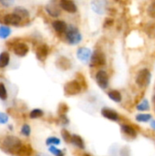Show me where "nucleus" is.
I'll use <instances>...</instances> for the list:
<instances>
[{
	"instance_id": "ddd939ff",
	"label": "nucleus",
	"mask_w": 155,
	"mask_h": 156,
	"mask_svg": "<svg viewBox=\"0 0 155 156\" xmlns=\"http://www.w3.org/2000/svg\"><path fill=\"white\" fill-rule=\"evenodd\" d=\"M37 58L40 60V61H44L46 59V58L48 55V47L46 44H42L40 45L37 48Z\"/></svg>"
},
{
	"instance_id": "1a4fd4ad",
	"label": "nucleus",
	"mask_w": 155,
	"mask_h": 156,
	"mask_svg": "<svg viewBox=\"0 0 155 156\" xmlns=\"http://www.w3.org/2000/svg\"><path fill=\"white\" fill-rule=\"evenodd\" d=\"M58 5L68 13H76L77 10H78V7H77L76 4L73 1H70V0H61L59 2Z\"/></svg>"
},
{
	"instance_id": "f704fd0d",
	"label": "nucleus",
	"mask_w": 155,
	"mask_h": 156,
	"mask_svg": "<svg viewBox=\"0 0 155 156\" xmlns=\"http://www.w3.org/2000/svg\"><path fill=\"white\" fill-rule=\"evenodd\" d=\"M151 126H152L153 129H155V121H152V122H151Z\"/></svg>"
},
{
	"instance_id": "2f4dec72",
	"label": "nucleus",
	"mask_w": 155,
	"mask_h": 156,
	"mask_svg": "<svg viewBox=\"0 0 155 156\" xmlns=\"http://www.w3.org/2000/svg\"><path fill=\"white\" fill-rule=\"evenodd\" d=\"M8 122V116L5 112H0V124H5Z\"/></svg>"
},
{
	"instance_id": "5701e85b",
	"label": "nucleus",
	"mask_w": 155,
	"mask_h": 156,
	"mask_svg": "<svg viewBox=\"0 0 155 156\" xmlns=\"http://www.w3.org/2000/svg\"><path fill=\"white\" fill-rule=\"evenodd\" d=\"M44 115V112L40 109H34L31 111L30 114H29V117L30 119H37V118H40Z\"/></svg>"
},
{
	"instance_id": "e433bc0d",
	"label": "nucleus",
	"mask_w": 155,
	"mask_h": 156,
	"mask_svg": "<svg viewBox=\"0 0 155 156\" xmlns=\"http://www.w3.org/2000/svg\"><path fill=\"white\" fill-rule=\"evenodd\" d=\"M153 102H154V104H155V95H154V97H153Z\"/></svg>"
},
{
	"instance_id": "bb28decb",
	"label": "nucleus",
	"mask_w": 155,
	"mask_h": 156,
	"mask_svg": "<svg viewBox=\"0 0 155 156\" xmlns=\"http://www.w3.org/2000/svg\"><path fill=\"white\" fill-rule=\"evenodd\" d=\"M147 14L150 17L155 19V1L151 3V5L147 8Z\"/></svg>"
},
{
	"instance_id": "20e7f679",
	"label": "nucleus",
	"mask_w": 155,
	"mask_h": 156,
	"mask_svg": "<svg viewBox=\"0 0 155 156\" xmlns=\"http://www.w3.org/2000/svg\"><path fill=\"white\" fill-rule=\"evenodd\" d=\"M106 64L105 54L100 50H95L90 57V67H101Z\"/></svg>"
},
{
	"instance_id": "72a5a7b5",
	"label": "nucleus",
	"mask_w": 155,
	"mask_h": 156,
	"mask_svg": "<svg viewBox=\"0 0 155 156\" xmlns=\"http://www.w3.org/2000/svg\"><path fill=\"white\" fill-rule=\"evenodd\" d=\"M113 24V20L111 18H106L105 19V23H104V27H108Z\"/></svg>"
},
{
	"instance_id": "6ab92c4d",
	"label": "nucleus",
	"mask_w": 155,
	"mask_h": 156,
	"mask_svg": "<svg viewBox=\"0 0 155 156\" xmlns=\"http://www.w3.org/2000/svg\"><path fill=\"white\" fill-rule=\"evenodd\" d=\"M14 14H16V16H18L21 19L26 18V17H28V16H29L28 11L26 8L22 7V6H16L14 9Z\"/></svg>"
},
{
	"instance_id": "dca6fc26",
	"label": "nucleus",
	"mask_w": 155,
	"mask_h": 156,
	"mask_svg": "<svg viewBox=\"0 0 155 156\" xmlns=\"http://www.w3.org/2000/svg\"><path fill=\"white\" fill-rule=\"evenodd\" d=\"M70 143L73 145H75L78 148H79V149H84L85 148V144H84L83 139L79 135H78V134L71 135V141H70Z\"/></svg>"
},
{
	"instance_id": "2eb2a0df",
	"label": "nucleus",
	"mask_w": 155,
	"mask_h": 156,
	"mask_svg": "<svg viewBox=\"0 0 155 156\" xmlns=\"http://www.w3.org/2000/svg\"><path fill=\"white\" fill-rule=\"evenodd\" d=\"M121 129H122V131L126 135H128V136L131 137V138H135V137L137 136V132H136V130H135L133 127H132L131 125L122 124V125L121 126Z\"/></svg>"
},
{
	"instance_id": "f3484780",
	"label": "nucleus",
	"mask_w": 155,
	"mask_h": 156,
	"mask_svg": "<svg viewBox=\"0 0 155 156\" xmlns=\"http://www.w3.org/2000/svg\"><path fill=\"white\" fill-rule=\"evenodd\" d=\"M57 65L61 69H69L70 68V66H71V63H70V61H69V59L68 58L60 57L57 60Z\"/></svg>"
},
{
	"instance_id": "f03ea898",
	"label": "nucleus",
	"mask_w": 155,
	"mask_h": 156,
	"mask_svg": "<svg viewBox=\"0 0 155 156\" xmlns=\"http://www.w3.org/2000/svg\"><path fill=\"white\" fill-rule=\"evenodd\" d=\"M65 33H66V39L70 45H77L82 39V36L79 33V29L73 25L68 26V28Z\"/></svg>"
},
{
	"instance_id": "c756f323",
	"label": "nucleus",
	"mask_w": 155,
	"mask_h": 156,
	"mask_svg": "<svg viewBox=\"0 0 155 156\" xmlns=\"http://www.w3.org/2000/svg\"><path fill=\"white\" fill-rule=\"evenodd\" d=\"M21 133L26 136V137H28L31 133V128L28 124H24L22 127H21Z\"/></svg>"
},
{
	"instance_id": "473e14b6",
	"label": "nucleus",
	"mask_w": 155,
	"mask_h": 156,
	"mask_svg": "<svg viewBox=\"0 0 155 156\" xmlns=\"http://www.w3.org/2000/svg\"><path fill=\"white\" fill-rule=\"evenodd\" d=\"M0 4L7 7V6L11 5H13L14 2H13V1H0Z\"/></svg>"
},
{
	"instance_id": "4be33fe9",
	"label": "nucleus",
	"mask_w": 155,
	"mask_h": 156,
	"mask_svg": "<svg viewBox=\"0 0 155 156\" xmlns=\"http://www.w3.org/2000/svg\"><path fill=\"white\" fill-rule=\"evenodd\" d=\"M11 34V29L6 27V26H1L0 27V38H6L10 36Z\"/></svg>"
},
{
	"instance_id": "f257e3e1",
	"label": "nucleus",
	"mask_w": 155,
	"mask_h": 156,
	"mask_svg": "<svg viewBox=\"0 0 155 156\" xmlns=\"http://www.w3.org/2000/svg\"><path fill=\"white\" fill-rule=\"evenodd\" d=\"M21 146H22V143L17 137L9 135L5 138L2 144V149L6 154H17Z\"/></svg>"
},
{
	"instance_id": "7ed1b4c3",
	"label": "nucleus",
	"mask_w": 155,
	"mask_h": 156,
	"mask_svg": "<svg viewBox=\"0 0 155 156\" xmlns=\"http://www.w3.org/2000/svg\"><path fill=\"white\" fill-rule=\"evenodd\" d=\"M151 77H152V75H151L150 70L148 69H143L138 72L135 81L139 87L144 88L149 85V83L151 81Z\"/></svg>"
},
{
	"instance_id": "412c9836",
	"label": "nucleus",
	"mask_w": 155,
	"mask_h": 156,
	"mask_svg": "<svg viewBox=\"0 0 155 156\" xmlns=\"http://www.w3.org/2000/svg\"><path fill=\"white\" fill-rule=\"evenodd\" d=\"M32 154V148L30 145H22L17 153L20 156H28Z\"/></svg>"
},
{
	"instance_id": "0eeeda50",
	"label": "nucleus",
	"mask_w": 155,
	"mask_h": 156,
	"mask_svg": "<svg viewBox=\"0 0 155 156\" xmlns=\"http://www.w3.org/2000/svg\"><path fill=\"white\" fill-rule=\"evenodd\" d=\"M91 50L88 48H85V47H82V48H79L77 51V58L82 61V62H89L90 59V57H91Z\"/></svg>"
},
{
	"instance_id": "a211bd4d",
	"label": "nucleus",
	"mask_w": 155,
	"mask_h": 156,
	"mask_svg": "<svg viewBox=\"0 0 155 156\" xmlns=\"http://www.w3.org/2000/svg\"><path fill=\"white\" fill-rule=\"evenodd\" d=\"M10 61V55L8 52L4 51L0 54V69L5 68Z\"/></svg>"
},
{
	"instance_id": "9b49d317",
	"label": "nucleus",
	"mask_w": 155,
	"mask_h": 156,
	"mask_svg": "<svg viewBox=\"0 0 155 156\" xmlns=\"http://www.w3.org/2000/svg\"><path fill=\"white\" fill-rule=\"evenodd\" d=\"M21 21L22 19L16 16V14L14 13H11V14H7L4 16V22L6 24V25H10V26H19L21 24Z\"/></svg>"
},
{
	"instance_id": "aec40b11",
	"label": "nucleus",
	"mask_w": 155,
	"mask_h": 156,
	"mask_svg": "<svg viewBox=\"0 0 155 156\" xmlns=\"http://www.w3.org/2000/svg\"><path fill=\"white\" fill-rule=\"evenodd\" d=\"M108 96L111 101H113L115 102H121L122 101V94L119 90H112L109 91Z\"/></svg>"
},
{
	"instance_id": "423d86ee",
	"label": "nucleus",
	"mask_w": 155,
	"mask_h": 156,
	"mask_svg": "<svg viewBox=\"0 0 155 156\" xmlns=\"http://www.w3.org/2000/svg\"><path fill=\"white\" fill-rule=\"evenodd\" d=\"M96 81L100 88L105 90L109 86V76L106 71L100 70L96 74Z\"/></svg>"
},
{
	"instance_id": "a878e982",
	"label": "nucleus",
	"mask_w": 155,
	"mask_h": 156,
	"mask_svg": "<svg viewBox=\"0 0 155 156\" xmlns=\"http://www.w3.org/2000/svg\"><path fill=\"white\" fill-rule=\"evenodd\" d=\"M0 99L2 101H5L7 99V91L5 86L2 82H0Z\"/></svg>"
},
{
	"instance_id": "7c9ffc66",
	"label": "nucleus",
	"mask_w": 155,
	"mask_h": 156,
	"mask_svg": "<svg viewBox=\"0 0 155 156\" xmlns=\"http://www.w3.org/2000/svg\"><path fill=\"white\" fill-rule=\"evenodd\" d=\"M61 136H62V138L64 139V141L66 143H70V141H71V134L67 130H62Z\"/></svg>"
},
{
	"instance_id": "4468645a",
	"label": "nucleus",
	"mask_w": 155,
	"mask_h": 156,
	"mask_svg": "<svg viewBox=\"0 0 155 156\" xmlns=\"http://www.w3.org/2000/svg\"><path fill=\"white\" fill-rule=\"evenodd\" d=\"M52 27L55 29V31L59 33V34L65 33L67 28H68V25L63 20H56V21H54L52 23Z\"/></svg>"
},
{
	"instance_id": "9d476101",
	"label": "nucleus",
	"mask_w": 155,
	"mask_h": 156,
	"mask_svg": "<svg viewBox=\"0 0 155 156\" xmlns=\"http://www.w3.org/2000/svg\"><path fill=\"white\" fill-rule=\"evenodd\" d=\"M101 115L110 120V121H112V122H118L119 119H120V116L119 114L113 111L112 109H109V108H102L101 109Z\"/></svg>"
},
{
	"instance_id": "cd10ccee",
	"label": "nucleus",
	"mask_w": 155,
	"mask_h": 156,
	"mask_svg": "<svg viewBox=\"0 0 155 156\" xmlns=\"http://www.w3.org/2000/svg\"><path fill=\"white\" fill-rule=\"evenodd\" d=\"M48 151H49L53 155L64 156V153H63V151H61V150L58 149V148H57V147H55V146H49V147H48Z\"/></svg>"
},
{
	"instance_id": "39448f33",
	"label": "nucleus",
	"mask_w": 155,
	"mask_h": 156,
	"mask_svg": "<svg viewBox=\"0 0 155 156\" xmlns=\"http://www.w3.org/2000/svg\"><path fill=\"white\" fill-rule=\"evenodd\" d=\"M81 85L77 80H70L64 86V93L66 96H74L81 91Z\"/></svg>"
},
{
	"instance_id": "f8f14e48",
	"label": "nucleus",
	"mask_w": 155,
	"mask_h": 156,
	"mask_svg": "<svg viewBox=\"0 0 155 156\" xmlns=\"http://www.w3.org/2000/svg\"><path fill=\"white\" fill-rule=\"evenodd\" d=\"M55 2H50L46 5V10L48 14L53 17H57L60 15V9Z\"/></svg>"
},
{
	"instance_id": "c9c22d12",
	"label": "nucleus",
	"mask_w": 155,
	"mask_h": 156,
	"mask_svg": "<svg viewBox=\"0 0 155 156\" xmlns=\"http://www.w3.org/2000/svg\"><path fill=\"white\" fill-rule=\"evenodd\" d=\"M84 156H91V155H90V154H84Z\"/></svg>"
},
{
	"instance_id": "393cba45",
	"label": "nucleus",
	"mask_w": 155,
	"mask_h": 156,
	"mask_svg": "<svg viewBox=\"0 0 155 156\" xmlns=\"http://www.w3.org/2000/svg\"><path fill=\"white\" fill-rule=\"evenodd\" d=\"M135 119H136V121H138L140 122H146L152 120V115L151 114H144V113L138 114V115H136Z\"/></svg>"
},
{
	"instance_id": "6e6552de",
	"label": "nucleus",
	"mask_w": 155,
	"mask_h": 156,
	"mask_svg": "<svg viewBox=\"0 0 155 156\" xmlns=\"http://www.w3.org/2000/svg\"><path fill=\"white\" fill-rule=\"evenodd\" d=\"M28 50H29V48H28L27 45L23 42L16 43L13 47L14 53L18 57H25L28 53Z\"/></svg>"
},
{
	"instance_id": "c85d7f7f",
	"label": "nucleus",
	"mask_w": 155,
	"mask_h": 156,
	"mask_svg": "<svg viewBox=\"0 0 155 156\" xmlns=\"http://www.w3.org/2000/svg\"><path fill=\"white\" fill-rule=\"evenodd\" d=\"M149 109H150V105H149V101L147 100H143L142 101V103L137 106L138 111H148Z\"/></svg>"
},
{
	"instance_id": "b1692460",
	"label": "nucleus",
	"mask_w": 155,
	"mask_h": 156,
	"mask_svg": "<svg viewBox=\"0 0 155 156\" xmlns=\"http://www.w3.org/2000/svg\"><path fill=\"white\" fill-rule=\"evenodd\" d=\"M46 144L48 146H54V145H58L60 144V140L58 137L52 136V137H48L46 141Z\"/></svg>"
}]
</instances>
